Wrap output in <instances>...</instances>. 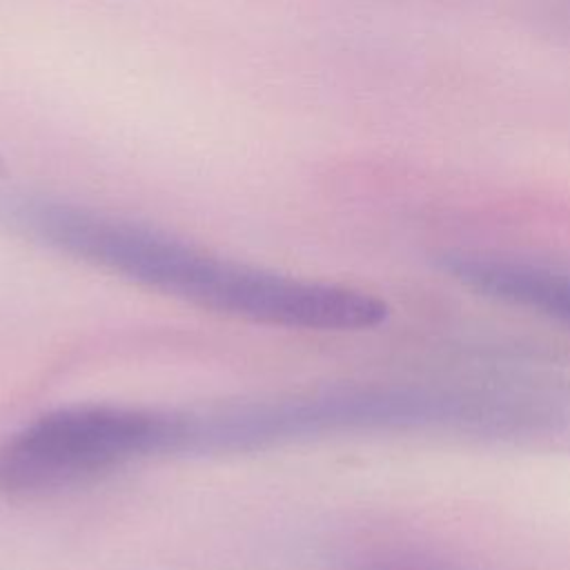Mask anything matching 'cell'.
<instances>
[{
  "mask_svg": "<svg viewBox=\"0 0 570 570\" xmlns=\"http://www.w3.org/2000/svg\"><path fill=\"white\" fill-rule=\"evenodd\" d=\"M0 220L76 261L252 323L363 332L383 325L390 316L387 303L372 292L223 258L163 229L45 194L2 191Z\"/></svg>",
  "mask_w": 570,
  "mask_h": 570,
  "instance_id": "6da1fadb",
  "label": "cell"
},
{
  "mask_svg": "<svg viewBox=\"0 0 570 570\" xmlns=\"http://www.w3.org/2000/svg\"><path fill=\"white\" fill-rule=\"evenodd\" d=\"M532 307L537 316H543L566 330H570V267H548L532 287Z\"/></svg>",
  "mask_w": 570,
  "mask_h": 570,
  "instance_id": "7a4b0ae2",
  "label": "cell"
}]
</instances>
